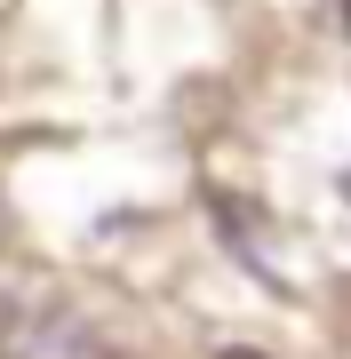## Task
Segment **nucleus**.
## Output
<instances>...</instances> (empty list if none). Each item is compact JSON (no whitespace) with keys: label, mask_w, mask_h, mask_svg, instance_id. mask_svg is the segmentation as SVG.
Instances as JSON below:
<instances>
[{"label":"nucleus","mask_w":351,"mask_h":359,"mask_svg":"<svg viewBox=\"0 0 351 359\" xmlns=\"http://www.w3.org/2000/svg\"><path fill=\"white\" fill-rule=\"evenodd\" d=\"M343 32H351V0H343Z\"/></svg>","instance_id":"obj_2"},{"label":"nucleus","mask_w":351,"mask_h":359,"mask_svg":"<svg viewBox=\"0 0 351 359\" xmlns=\"http://www.w3.org/2000/svg\"><path fill=\"white\" fill-rule=\"evenodd\" d=\"M343 192H351V176H343Z\"/></svg>","instance_id":"obj_3"},{"label":"nucleus","mask_w":351,"mask_h":359,"mask_svg":"<svg viewBox=\"0 0 351 359\" xmlns=\"http://www.w3.org/2000/svg\"><path fill=\"white\" fill-rule=\"evenodd\" d=\"M0 359H112L88 335V320H72L64 304H16L0 320Z\"/></svg>","instance_id":"obj_1"}]
</instances>
